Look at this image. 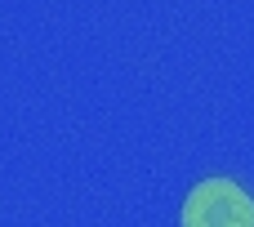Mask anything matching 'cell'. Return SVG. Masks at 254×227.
<instances>
[{
  "label": "cell",
  "instance_id": "cell-1",
  "mask_svg": "<svg viewBox=\"0 0 254 227\" xmlns=\"http://www.w3.org/2000/svg\"><path fill=\"white\" fill-rule=\"evenodd\" d=\"M179 227H254V196L237 178H201L183 201Z\"/></svg>",
  "mask_w": 254,
  "mask_h": 227
}]
</instances>
